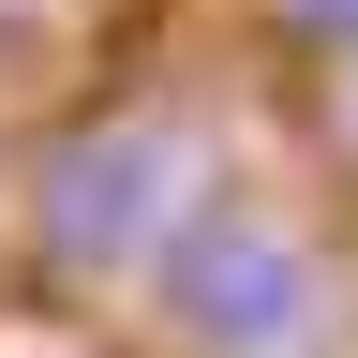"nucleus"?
<instances>
[{
	"label": "nucleus",
	"instance_id": "1",
	"mask_svg": "<svg viewBox=\"0 0 358 358\" xmlns=\"http://www.w3.org/2000/svg\"><path fill=\"white\" fill-rule=\"evenodd\" d=\"M134 284H150L164 343H194V358H299L313 313H329V239H313L299 209L239 194V179H209Z\"/></svg>",
	"mask_w": 358,
	"mask_h": 358
},
{
	"label": "nucleus",
	"instance_id": "2",
	"mask_svg": "<svg viewBox=\"0 0 358 358\" xmlns=\"http://www.w3.org/2000/svg\"><path fill=\"white\" fill-rule=\"evenodd\" d=\"M179 209H194V150H179V120H164V105H120V120L45 134L15 224H30V254L60 268V284H105V268H150V254H164Z\"/></svg>",
	"mask_w": 358,
	"mask_h": 358
},
{
	"label": "nucleus",
	"instance_id": "3",
	"mask_svg": "<svg viewBox=\"0 0 358 358\" xmlns=\"http://www.w3.org/2000/svg\"><path fill=\"white\" fill-rule=\"evenodd\" d=\"M268 30H284L299 60H343L358 75V0H268Z\"/></svg>",
	"mask_w": 358,
	"mask_h": 358
},
{
	"label": "nucleus",
	"instance_id": "4",
	"mask_svg": "<svg viewBox=\"0 0 358 358\" xmlns=\"http://www.w3.org/2000/svg\"><path fill=\"white\" fill-rule=\"evenodd\" d=\"M313 150H329V179L358 194V75H329V105H313Z\"/></svg>",
	"mask_w": 358,
	"mask_h": 358
}]
</instances>
